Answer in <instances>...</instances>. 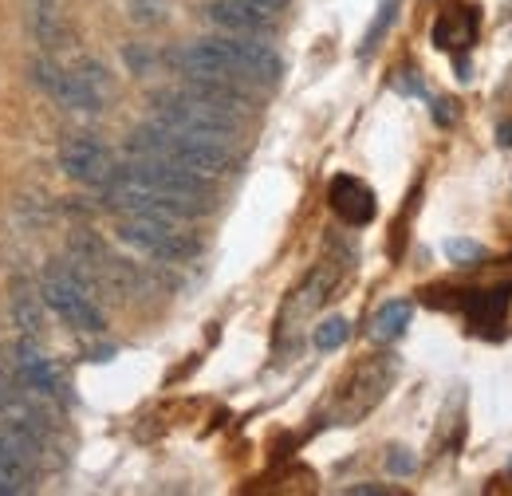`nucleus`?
<instances>
[{
    "mask_svg": "<svg viewBox=\"0 0 512 496\" xmlns=\"http://www.w3.org/2000/svg\"><path fill=\"white\" fill-rule=\"evenodd\" d=\"M40 296H44V304L56 311L64 323H71L75 331L99 335V331L107 327L103 311L91 304V280H87L83 272H67V268L44 272V280H40Z\"/></svg>",
    "mask_w": 512,
    "mask_h": 496,
    "instance_id": "obj_4",
    "label": "nucleus"
},
{
    "mask_svg": "<svg viewBox=\"0 0 512 496\" xmlns=\"http://www.w3.org/2000/svg\"><path fill=\"white\" fill-rule=\"evenodd\" d=\"M71 71H75L79 79H87V83H91L95 91H107V83H111V75H107V67H103V63H99V60H79V63H75V67H71Z\"/></svg>",
    "mask_w": 512,
    "mask_h": 496,
    "instance_id": "obj_21",
    "label": "nucleus"
},
{
    "mask_svg": "<svg viewBox=\"0 0 512 496\" xmlns=\"http://www.w3.org/2000/svg\"><path fill=\"white\" fill-rule=\"evenodd\" d=\"M16 374H20V382L28 386V390H36V394H60V371H56V363H52V355L48 351H40V347H32V343H20L16 347Z\"/></svg>",
    "mask_w": 512,
    "mask_h": 496,
    "instance_id": "obj_12",
    "label": "nucleus"
},
{
    "mask_svg": "<svg viewBox=\"0 0 512 496\" xmlns=\"http://www.w3.org/2000/svg\"><path fill=\"white\" fill-rule=\"evenodd\" d=\"M115 237L134 252H146V256L166 260V264H186L201 252L193 237L178 233L174 221H154V217H123L115 225Z\"/></svg>",
    "mask_w": 512,
    "mask_h": 496,
    "instance_id": "obj_5",
    "label": "nucleus"
},
{
    "mask_svg": "<svg viewBox=\"0 0 512 496\" xmlns=\"http://www.w3.org/2000/svg\"><path fill=\"white\" fill-rule=\"evenodd\" d=\"M103 201L107 209L123 213V217H154V221H197L209 213V201H197V197H178V193H158V189H146L127 178H111L103 186Z\"/></svg>",
    "mask_w": 512,
    "mask_h": 496,
    "instance_id": "obj_3",
    "label": "nucleus"
},
{
    "mask_svg": "<svg viewBox=\"0 0 512 496\" xmlns=\"http://www.w3.org/2000/svg\"><path fill=\"white\" fill-rule=\"evenodd\" d=\"M509 469H512V461H509Z\"/></svg>",
    "mask_w": 512,
    "mask_h": 496,
    "instance_id": "obj_30",
    "label": "nucleus"
},
{
    "mask_svg": "<svg viewBox=\"0 0 512 496\" xmlns=\"http://www.w3.org/2000/svg\"><path fill=\"white\" fill-rule=\"evenodd\" d=\"M12 323H16L28 339H36V335L44 331V304H40V296H36L24 280L12 284Z\"/></svg>",
    "mask_w": 512,
    "mask_h": 496,
    "instance_id": "obj_15",
    "label": "nucleus"
},
{
    "mask_svg": "<svg viewBox=\"0 0 512 496\" xmlns=\"http://www.w3.org/2000/svg\"><path fill=\"white\" fill-rule=\"evenodd\" d=\"M162 0H134L130 4V20H138V24H162Z\"/></svg>",
    "mask_w": 512,
    "mask_h": 496,
    "instance_id": "obj_22",
    "label": "nucleus"
},
{
    "mask_svg": "<svg viewBox=\"0 0 512 496\" xmlns=\"http://www.w3.org/2000/svg\"><path fill=\"white\" fill-rule=\"evenodd\" d=\"M253 4H260V8H268V12H280L288 0H253Z\"/></svg>",
    "mask_w": 512,
    "mask_h": 496,
    "instance_id": "obj_28",
    "label": "nucleus"
},
{
    "mask_svg": "<svg viewBox=\"0 0 512 496\" xmlns=\"http://www.w3.org/2000/svg\"><path fill=\"white\" fill-rule=\"evenodd\" d=\"M477 36V20H473V8H449L446 16L434 24V48L442 52H457V48H469Z\"/></svg>",
    "mask_w": 512,
    "mask_h": 496,
    "instance_id": "obj_13",
    "label": "nucleus"
},
{
    "mask_svg": "<svg viewBox=\"0 0 512 496\" xmlns=\"http://www.w3.org/2000/svg\"><path fill=\"white\" fill-rule=\"evenodd\" d=\"M127 154L130 158H162V162H174V166H186L201 178H221L233 170V154L225 142H205V138H190V134H178V130H166L162 123H146L138 126L127 138Z\"/></svg>",
    "mask_w": 512,
    "mask_h": 496,
    "instance_id": "obj_1",
    "label": "nucleus"
},
{
    "mask_svg": "<svg viewBox=\"0 0 512 496\" xmlns=\"http://www.w3.org/2000/svg\"><path fill=\"white\" fill-rule=\"evenodd\" d=\"M0 477L8 481V485H16V489H28L32 481H36V473H32V457L12 441V437L0 430Z\"/></svg>",
    "mask_w": 512,
    "mask_h": 496,
    "instance_id": "obj_16",
    "label": "nucleus"
},
{
    "mask_svg": "<svg viewBox=\"0 0 512 496\" xmlns=\"http://www.w3.org/2000/svg\"><path fill=\"white\" fill-rule=\"evenodd\" d=\"M327 201H331V209L347 221V225H371L375 221V193L367 182H359V178H351V174H339L331 189H327Z\"/></svg>",
    "mask_w": 512,
    "mask_h": 496,
    "instance_id": "obj_11",
    "label": "nucleus"
},
{
    "mask_svg": "<svg viewBox=\"0 0 512 496\" xmlns=\"http://www.w3.org/2000/svg\"><path fill=\"white\" fill-rule=\"evenodd\" d=\"M154 107V123H162L166 130H178V134H190V138H205V142H225L237 138V111H225V107H213L205 103L201 95H190L186 87L178 91H158L150 99Z\"/></svg>",
    "mask_w": 512,
    "mask_h": 496,
    "instance_id": "obj_2",
    "label": "nucleus"
},
{
    "mask_svg": "<svg viewBox=\"0 0 512 496\" xmlns=\"http://www.w3.org/2000/svg\"><path fill=\"white\" fill-rule=\"evenodd\" d=\"M347 335H351V323L343 315H331L312 331V343H316V351H339L347 343Z\"/></svg>",
    "mask_w": 512,
    "mask_h": 496,
    "instance_id": "obj_18",
    "label": "nucleus"
},
{
    "mask_svg": "<svg viewBox=\"0 0 512 496\" xmlns=\"http://www.w3.org/2000/svg\"><path fill=\"white\" fill-rule=\"evenodd\" d=\"M434 123H438V126L457 123V107H453L449 99H434Z\"/></svg>",
    "mask_w": 512,
    "mask_h": 496,
    "instance_id": "obj_24",
    "label": "nucleus"
},
{
    "mask_svg": "<svg viewBox=\"0 0 512 496\" xmlns=\"http://www.w3.org/2000/svg\"><path fill=\"white\" fill-rule=\"evenodd\" d=\"M394 8H398V0H383V8H379V16H375V24H371V32L363 36V48H359L363 56L379 48V40H383V36H386V28L394 24Z\"/></svg>",
    "mask_w": 512,
    "mask_h": 496,
    "instance_id": "obj_20",
    "label": "nucleus"
},
{
    "mask_svg": "<svg viewBox=\"0 0 512 496\" xmlns=\"http://www.w3.org/2000/svg\"><path fill=\"white\" fill-rule=\"evenodd\" d=\"M497 142H501L505 150H512V119H505V123L497 126Z\"/></svg>",
    "mask_w": 512,
    "mask_h": 496,
    "instance_id": "obj_27",
    "label": "nucleus"
},
{
    "mask_svg": "<svg viewBox=\"0 0 512 496\" xmlns=\"http://www.w3.org/2000/svg\"><path fill=\"white\" fill-rule=\"evenodd\" d=\"M12 402H16V390H12V382H8L4 374H0V414H4V410H8Z\"/></svg>",
    "mask_w": 512,
    "mask_h": 496,
    "instance_id": "obj_26",
    "label": "nucleus"
},
{
    "mask_svg": "<svg viewBox=\"0 0 512 496\" xmlns=\"http://www.w3.org/2000/svg\"><path fill=\"white\" fill-rule=\"evenodd\" d=\"M12 493H16V485H8V481L0 477V496H12Z\"/></svg>",
    "mask_w": 512,
    "mask_h": 496,
    "instance_id": "obj_29",
    "label": "nucleus"
},
{
    "mask_svg": "<svg viewBox=\"0 0 512 496\" xmlns=\"http://www.w3.org/2000/svg\"><path fill=\"white\" fill-rule=\"evenodd\" d=\"M60 170H64L71 182H83V186H107L115 178V158L103 142L87 138V134H75L60 146Z\"/></svg>",
    "mask_w": 512,
    "mask_h": 496,
    "instance_id": "obj_7",
    "label": "nucleus"
},
{
    "mask_svg": "<svg viewBox=\"0 0 512 496\" xmlns=\"http://www.w3.org/2000/svg\"><path fill=\"white\" fill-rule=\"evenodd\" d=\"M446 256L453 264H461V268H469V264H481L485 256H489V248L481 245V241H469V237H449L446 245Z\"/></svg>",
    "mask_w": 512,
    "mask_h": 496,
    "instance_id": "obj_19",
    "label": "nucleus"
},
{
    "mask_svg": "<svg viewBox=\"0 0 512 496\" xmlns=\"http://www.w3.org/2000/svg\"><path fill=\"white\" fill-rule=\"evenodd\" d=\"M28 24H32V36H36L40 44H48V48H67V44H71V28H67L52 8H32Z\"/></svg>",
    "mask_w": 512,
    "mask_h": 496,
    "instance_id": "obj_17",
    "label": "nucleus"
},
{
    "mask_svg": "<svg viewBox=\"0 0 512 496\" xmlns=\"http://www.w3.org/2000/svg\"><path fill=\"white\" fill-rule=\"evenodd\" d=\"M205 16L233 36H256V40L272 36V12L253 0H213L205 4Z\"/></svg>",
    "mask_w": 512,
    "mask_h": 496,
    "instance_id": "obj_10",
    "label": "nucleus"
},
{
    "mask_svg": "<svg viewBox=\"0 0 512 496\" xmlns=\"http://www.w3.org/2000/svg\"><path fill=\"white\" fill-rule=\"evenodd\" d=\"M386 469H390L394 477H410V473L418 469V461H414V453H410V449H390V457H386Z\"/></svg>",
    "mask_w": 512,
    "mask_h": 496,
    "instance_id": "obj_23",
    "label": "nucleus"
},
{
    "mask_svg": "<svg viewBox=\"0 0 512 496\" xmlns=\"http://www.w3.org/2000/svg\"><path fill=\"white\" fill-rule=\"evenodd\" d=\"M32 75H36V83L60 103L67 111H87V115H95L99 107H103V91H95L87 79H79L75 71H64L60 63L52 60H36L32 63Z\"/></svg>",
    "mask_w": 512,
    "mask_h": 496,
    "instance_id": "obj_8",
    "label": "nucleus"
},
{
    "mask_svg": "<svg viewBox=\"0 0 512 496\" xmlns=\"http://www.w3.org/2000/svg\"><path fill=\"white\" fill-rule=\"evenodd\" d=\"M115 174L127 178V182H138V186H146V189H158V193H178V197H197V201H209V197H213L209 178L193 174L186 166L162 162V158H130L127 166H119Z\"/></svg>",
    "mask_w": 512,
    "mask_h": 496,
    "instance_id": "obj_6",
    "label": "nucleus"
},
{
    "mask_svg": "<svg viewBox=\"0 0 512 496\" xmlns=\"http://www.w3.org/2000/svg\"><path fill=\"white\" fill-rule=\"evenodd\" d=\"M410 319H414V304H410V300H390V304H383V308L375 311V319H371V339H375V343H394V339H402L406 327H410Z\"/></svg>",
    "mask_w": 512,
    "mask_h": 496,
    "instance_id": "obj_14",
    "label": "nucleus"
},
{
    "mask_svg": "<svg viewBox=\"0 0 512 496\" xmlns=\"http://www.w3.org/2000/svg\"><path fill=\"white\" fill-rule=\"evenodd\" d=\"M347 493H351V496H390V489H386V485H371V481H367V485H347Z\"/></svg>",
    "mask_w": 512,
    "mask_h": 496,
    "instance_id": "obj_25",
    "label": "nucleus"
},
{
    "mask_svg": "<svg viewBox=\"0 0 512 496\" xmlns=\"http://www.w3.org/2000/svg\"><path fill=\"white\" fill-rule=\"evenodd\" d=\"M217 44L233 56V63L241 67V75L245 79H253V83H276L280 75H284V60L264 44V40H256V36H217Z\"/></svg>",
    "mask_w": 512,
    "mask_h": 496,
    "instance_id": "obj_9",
    "label": "nucleus"
}]
</instances>
